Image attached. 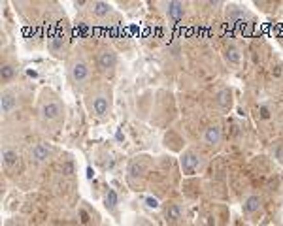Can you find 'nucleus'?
<instances>
[{"mask_svg": "<svg viewBox=\"0 0 283 226\" xmlns=\"http://www.w3.org/2000/svg\"><path fill=\"white\" fill-rule=\"evenodd\" d=\"M38 121L42 130L57 132L64 122V104L51 89H44L38 100Z\"/></svg>", "mask_w": 283, "mask_h": 226, "instance_id": "nucleus-1", "label": "nucleus"}, {"mask_svg": "<svg viewBox=\"0 0 283 226\" xmlns=\"http://www.w3.org/2000/svg\"><path fill=\"white\" fill-rule=\"evenodd\" d=\"M87 110L97 119H108L114 110V91L108 83H97L85 94Z\"/></svg>", "mask_w": 283, "mask_h": 226, "instance_id": "nucleus-2", "label": "nucleus"}, {"mask_svg": "<svg viewBox=\"0 0 283 226\" xmlns=\"http://www.w3.org/2000/svg\"><path fill=\"white\" fill-rule=\"evenodd\" d=\"M68 77L72 85H74V89H78V91H83L91 83V64H89V60H87V57L83 55L81 49L72 53V57H70Z\"/></svg>", "mask_w": 283, "mask_h": 226, "instance_id": "nucleus-3", "label": "nucleus"}, {"mask_svg": "<svg viewBox=\"0 0 283 226\" xmlns=\"http://www.w3.org/2000/svg\"><path fill=\"white\" fill-rule=\"evenodd\" d=\"M179 166H181V172H183L185 175H195L198 170L204 166V158L198 151L187 149L183 151V155L179 157Z\"/></svg>", "mask_w": 283, "mask_h": 226, "instance_id": "nucleus-4", "label": "nucleus"}, {"mask_svg": "<svg viewBox=\"0 0 283 226\" xmlns=\"http://www.w3.org/2000/svg\"><path fill=\"white\" fill-rule=\"evenodd\" d=\"M97 68L100 74L111 75L117 68V53L114 47H102L97 55Z\"/></svg>", "mask_w": 283, "mask_h": 226, "instance_id": "nucleus-5", "label": "nucleus"}, {"mask_svg": "<svg viewBox=\"0 0 283 226\" xmlns=\"http://www.w3.org/2000/svg\"><path fill=\"white\" fill-rule=\"evenodd\" d=\"M53 155H55L53 145L51 143H46V141H40V143H36L34 147L30 149V158H32L36 164L47 162V160H49Z\"/></svg>", "mask_w": 283, "mask_h": 226, "instance_id": "nucleus-6", "label": "nucleus"}, {"mask_svg": "<svg viewBox=\"0 0 283 226\" xmlns=\"http://www.w3.org/2000/svg\"><path fill=\"white\" fill-rule=\"evenodd\" d=\"M202 141L208 145V147H212V149H214V147H219L221 141H223V130H221L219 125H210L202 134Z\"/></svg>", "mask_w": 283, "mask_h": 226, "instance_id": "nucleus-7", "label": "nucleus"}, {"mask_svg": "<svg viewBox=\"0 0 283 226\" xmlns=\"http://www.w3.org/2000/svg\"><path fill=\"white\" fill-rule=\"evenodd\" d=\"M0 108H2L4 115H10L17 108V94L13 93V91H4L2 93V100H0Z\"/></svg>", "mask_w": 283, "mask_h": 226, "instance_id": "nucleus-8", "label": "nucleus"}, {"mask_svg": "<svg viewBox=\"0 0 283 226\" xmlns=\"http://www.w3.org/2000/svg\"><path fill=\"white\" fill-rule=\"evenodd\" d=\"M166 15L168 19L172 21V23H179L181 19H183L185 15V6H183V2H168L166 4Z\"/></svg>", "mask_w": 283, "mask_h": 226, "instance_id": "nucleus-9", "label": "nucleus"}, {"mask_svg": "<svg viewBox=\"0 0 283 226\" xmlns=\"http://www.w3.org/2000/svg\"><path fill=\"white\" fill-rule=\"evenodd\" d=\"M260 208H262V200H260V196H257V194H249L242 203V211L246 215L257 213Z\"/></svg>", "mask_w": 283, "mask_h": 226, "instance_id": "nucleus-10", "label": "nucleus"}, {"mask_svg": "<svg viewBox=\"0 0 283 226\" xmlns=\"http://www.w3.org/2000/svg\"><path fill=\"white\" fill-rule=\"evenodd\" d=\"M19 153L15 149H10V147H6V149L2 151V164H4V168L6 170H13L15 166H19Z\"/></svg>", "mask_w": 283, "mask_h": 226, "instance_id": "nucleus-11", "label": "nucleus"}, {"mask_svg": "<svg viewBox=\"0 0 283 226\" xmlns=\"http://www.w3.org/2000/svg\"><path fill=\"white\" fill-rule=\"evenodd\" d=\"M225 60L231 66H234V68H238L240 64H242V53H240V49H238L236 46H227L225 47Z\"/></svg>", "mask_w": 283, "mask_h": 226, "instance_id": "nucleus-12", "label": "nucleus"}, {"mask_svg": "<svg viewBox=\"0 0 283 226\" xmlns=\"http://www.w3.org/2000/svg\"><path fill=\"white\" fill-rule=\"evenodd\" d=\"M217 106L223 111H229L232 108V91L231 89H223L217 93Z\"/></svg>", "mask_w": 283, "mask_h": 226, "instance_id": "nucleus-13", "label": "nucleus"}, {"mask_svg": "<svg viewBox=\"0 0 283 226\" xmlns=\"http://www.w3.org/2000/svg\"><path fill=\"white\" fill-rule=\"evenodd\" d=\"M145 157H136L130 162V166H128V174L130 175H142L147 170V166H149V162L147 160H144Z\"/></svg>", "mask_w": 283, "mask_h": 226, "instance_id": "nucleus-14", "label": "nucleus"}, {"mask_svg": "<svg viewBox=\"0 0 283 226\" xmlns=\"http://www.w3.org/2000/svg\"><path fill=\"white\" fill-rule=\"evenodd\" d=\"M17 74V68L13 66V64H2V68H0V77H2V83H10L15 77Z\"/></svg>", "mask_w": 283, "mask_h": 226, "instance_id": "nucleus-15", "label": "nucleus"}, {"mask_svg": "<svg viewBox=\"0 0 283 226\" xmlns=\"http://www.w3.org/2000/svg\"><path fill=\"white\" fill-rule=\"evenodd\" d=\"M92 13L97 17H106V15L111 13V4H108V2H95L92 4Z\"/></svg>", "mask_w": 283, "mask_h": 226, "instance_id": "nucleus-16", "label": "nucleus"}, {"mask_svg": "<svg viewBox=\"0 0 283 226\" xmlns=\"http://www.w3.org/2000/svg\"><path fill=\"white\" fill-rule=\"evenodd\" d=\"M119 203V196H117V192L114 191V189H108V192H106L104 196V206L108 209H114Z\"/></svg>", "mask_w": 283, "mask_h": 226, "instance_id": "nucleus-17", "label": "nucleus"}, {"mask_svg": "<svg viewBox=\"0 0 283 226\" xmlns=\"http://www.w3.org/2000/svg\"><path fill=\"white\" fill-rule=\"evenodd\" d=\"M181 215H183L181 206H178V203L168 206V209H166V219L168 220H178V219H181Z\"/></svg>", "mask_w": 283, "mask_h": 226, "instance_id": "nucleus-18", "label": "nucleus"}, {"mask_svg": "<svg viewBox=\"0 0 283 226\" xmlns=\"http://www.w3.org/2000/svg\"><path fill=\"white\" fill-rule=\"evenodd\" d=\"M144 202L149 209H159L161 208V202H159V198H155V196H145Z\"/></svg>", "mask_w": 283, "mask_h": 226, "instance_id": "nucleus-19", "label": "nucleus"}, {"mask_svg": "<svg viewBox=\"0 0 283 226\" xmlns=\"http://www.w3.org/2000/svg\"><path fill=\"white\" fill-rule=\"evenodd\" d=\"M260 115L265 117V119H268V117H270V113H268V108H265V106H262V108H260Z\"/></svg>", "mask_w": 283, "mask_h": 226, "instance_id": "nucleus-20", "label": "nucleus"}]
</instances>
